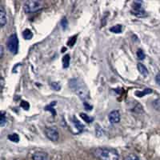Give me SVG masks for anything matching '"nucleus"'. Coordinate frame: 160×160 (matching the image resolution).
Listing matches in <instances>:
<instances>
[{
	"mask_svg": "<svg viewBox=\"0 0 160 160\" xmlns=\"http://www.w3.org/2000/svg\"><path fill=\"white\" fill-rule=\"evenodd\" d=\"M69 87L82 100L86 101L89 98V90L86 84L84 83V82L79 79H72L69 80Z\"/></svg>",
	"mask_w": 160,
	"mask_h": 160,
	"instance_id": "nucleus-1",
	"label": "nucleus"
},
{
	"mask_svg": "<svg viewBox=\"0 0 160 160\" xmlns=\"http://www.w3.org/2000/svg\"><path fill=\"white\" fill-rule=\"evenodd\" d=\"M94 155L100 160H118L119 158L118 151L110 147L97 148L94 150Z\"/></svg>",
	"mask_w": 160,
	"mask_h": 160,
	"instance_id": "nucleus-2",
	"label": "nucleus"
},
{
	"mask_svg": "<svg viewBox=\"0 0 160 160\" xmlns=\"http://www.w3.org/2000/svg\"><path fill=\"white\" fill-rule=\"evenodd\" d=\"M42 3L40 1H35V0H30L25 2L23 4V10L26 13H33L37 11L42 7Z\"/></svg>",
	"mask_w": 160,
	"mask_h": 160,
	"instance_id": "nucleus-3",
	"label": "nucleus"
},
{
	"mask_svg": "<svg viewBox=\"0 0 160 160\" xmlns=\"http://www.w3.org/2000/svg\"><path fill=\"white\" fill-rule=\"evenodd\" d=\"M7 46L9 51L11 54L13 55L17 54L18 50V39L17 35L15 34L11 35L7 39Z\"/></svg>",
	"mask_w": 160,
	"mask_h": 160,
	"instance_id": "nucleus-4",
	"label": "nucleus"
},
{
	"mask_svg": "<svg viewBox=\"0 0 160 160\" xmlns=\"http://www.w3.org/2000/svg\"><path fill=\"white\" fill-rule=\"evenodd\" d=\"M133 14H135L138 17H145L146 15V11L142 7V2H135L133 3L132 11H131Z\"/></svg>",
	"mask_w": 160,
	"mask_h": 160,
	"instance_id": "nucleus-5",
	"label": "nucleus"
},
{
	"mask_svg": "<svg viewBox=\"0 0 160 160\" xmlns=\"http://www.w3.org/2000/svg\"><path fill=\"white\" fill-rule=\"evenodd\" d=\"M45 134L46 136L53 142H57L59 140V131L55 127H46L45 130Z\"/></svg>",
	"mask_w": 160,
	"mask_h": 160,
	"instance_id": "nucleus-6",
	"label": "nucleus"
},
{
	"mask_svg": "<svg viewBox=\"0 0 160 160\" xmlns=\"http://www.w3.org/2000/svg\"><path fill=\"white\" fill-rule=\"evenodd\" d=\"M120 113L118 111H112L109 115H108V118L109 121L111 124H116L120 122Z\"/></svg>",
	"mask_w": 160,
	"mask_h": 160,
	"instance_id": "nucleus-7",
	"label": "nucleus"
},
{
	"mask_svg": "<svg viewBox=\"0 0 160 160\" xmlns=\"http://www.w3.org/2000/svg\"><path fill=\"white\" fill-rule=\"evenodd\" d=\"M7 23V14L3 7H0V26L1 27H3Z\"/></svg>",
	"mask_w": 160,
	"mask_h": 160,
	"instance_id": "nucleus-8",
	"label": "nucleus"
},
{
	"mask_svg": "<svg viewBox=\"0 0 160 160\" xmlns=\"http://www.w3.org/2000/svg\"><path fill=\"white\" fill-rule=\"evenodd\" d=\"M47 154L43 151H38V152H35L32 156L33 160H46L47 159Z\"/></svg>",
	"mask_w": 160,
	"mask_h": 160,
	"instance_id": "nucleus-9",
	"label": "nucleus"
},
{
	"mask_svg": "<svg viewBox=\"0 0 160 160\" xmlns=\"http://www.w3.org/2000/svg\"><path fill=\"white\" fill-rule=\"evenodd\" d=\"M72 121H73V124L74 126H75V128L79 131V132H82L84 130V126L81 123V122L77 119L75 117H73L72 118Z\"/></svg>",
	"mask_w": 160,
	"mask_h": 160,
	"instance_id": "nucleus-10",
	"label": "nucleus"
},
{
	"mask_svg": "<svg viewBox=\"0 0 160 160\" xmlns=\"http://www.w3.org/2000/svg\"><path fill=\"white\" fill-rule=\"evenodd\" d=\"M122 29H123L122 25L117 24L110 28V31L112 33H115V34H120V33H122Z\"/></svg>",
	"mask_w": 160,
	"mask_h": 160,
	"instance_id": "nucleus-11",
	"label": "nucleus"
},
{
	"mask_svg": "<svg viewBox=\"0 0 160 160\" xmlns=\"http://www.w3.org/2000/svg\"><path fill=\"white\" fill-rule=\"evenodd\" d=\"M138 70H139V73L143 75V76H146L148 75V70L143 63H138Z\"/></svg>",
	"mask_w": 160,
	"mask_h": 160,
	"instance_id": "nucleus-12",
	"label": "nucleus"
},
{
	"mask_svg": "<svg viewBox=\"0 0 160 160\" xmlns=\"http://www.w3.org/2000/svg\"><path fill=\"white\" fill-rule=\"evenodd\" d=\"M150 93H152V90L150 89V88H146L143 91H136L135 94L138 97H143L144 95L150 94Z\"/></svg>",
	"mask_w": 160,
	"mask_h": 160,
	"instance_id": "nucleus-13",
	"label": "nucleus"
},
{
	"mask_svg": "<svg viewBox=\"0 0 160 160\" xmlns=\"http://www.w3.org/2000/svg\"><path fill=\"white\" fill-rule=\"evenodd\" d=\"M23 38L25 39H27V40H30V39H31L32 37H33V33L31 30H29V29H26L23 31Z\"/></svg>",
	"mask_w": 160,
	"mask_h": 160,
	"instance_id": "nucleus-14",
	"label": "nucleus"
},
{
	"mask_svg": "<svg viewBox=\"0 0 160 160\" xmlns=\"http://www.w3.org/2000/svg\"><path fill=\"white\" fill-rule=\"evenodd\" d=\"M80 116H81V118L83 119L84 121L87 123H91V122H93V120H94V118L91 117V116H89V115H87V114H84V113H81L80 114Z\"/></svg>",
	"mask_w": 160,
	"mask_h": 160,
	"instance_id": "nucleus-15",
	"label": "nucleus"
},
{
	"mask_svg": "<svg viewBox=\"0 0 160 160\" xmlns=\"http://www.w3.org/2000/svg\"><path fill=\"white\" fill-rule=\"evenodd\" d=\"M70 60V58L69 55H66L63 56V68H67V67L69 66Z\"/></svg>",
	"mask_w": 160,
	"mask_h": 160,
	"instance_id": "nucleus-16",
	"label": "nucleus"
},
{
	"mask_svg": "<svg viewBox=\"0 0 160 160\" xmlns=\"http://www.w3.org/2000/svg\"><path fill=\"white\" fill-rule=\"evenodd\" d=\"M8 139L11 140V142H14V143H18L19 141V136L16 133H13L11 134L8 136Z\"/></svg>",
	"mask_w": 160,
	"mask_h": 160,
	"instance_id": "nucleus-17",
	"label": "nucleus"
},
{
	"mask_svg": "<svg viewBox=\"0 0 160 160\" xmlns=\"http://www.w3.org/2000/svg\"><path fill=\"white\" fill-rule=\"evenodd\" d=\"M95 133H96V135H97L98 137H100V136L103 135V134H104V131H103V129L100 126L97 125L96 126H95Z\"/></svg>",
	"mask_w": 160,
	"mask_h": 160,
	"instance_id": "nucleus-18",
	"label": "nucleus"
},
{
	"mask_svg": "<svg viewBox=\"0 0 160 160\" xmlns=\"http://www.w3.org/2000/svg\"><path fill=\"white\" fill-rule=\"evenodd\" d=\"M124 160H140L139 159V157L134 155V154H129L126 156L124 158Z\"/></svg>",
	"mask_w": 160,
	"mask_h": 160,
	"instance_id": "nucleus-19",
	"label": "nucleus"
},
{
	"mask_svg": "<svg viewBox=\"0 0 160 160\" xmlns=\"http://www.w3.org/2000/svg\"><path fill=\"white\" fill-rule=\"evenodd\" d=\"M76 39H77V35H75L73 37H71V38H70L69 41L67 42V45L70 47H72L74 45H75V43L76 42Z\"/></svg>",
	"mask_w": 160,
	"mask_h": 160,
	"instance_id": "nucleus-20",
	"label": "nucleus"
},
{
	"mask_svg": "<svg viewBox=\"0 0 160 160\" xmlns=\"http://www.w3.org/2000/svg\"><path fill=\"white\" fill-rule=\"evenodd\" d=\"M137 57L139 60H143L144 58H145V54L143 52V51L141 49H139L138 51H137Z\"/></svg>",
	"mask_w": 160,
	"mask_h": 160,
	"instance_id": "nucleus-21",
	"label": "nucleus"
},
{
	"mask_svg": "<svg viewBox=\"0 0 160 160\" xmlns=\"http://www.w3.org/2000/svg\"><path fill=\"white\" fill-rule=\"evenodd\" d=\"M6 122H7V118L5 117L3 112H2V114H1V120H0V126H3Z\"/></svg>",
	"mask_w": 160,
	"mask_h": 160,
	"instance_id": "nucleus-22",
	"label": "nucleus"
},
{
	"mask_svg": "<svg viewBox=\"0 0 160 160\" xmlns=\"http://www.w3.org/2000/svg\"><path fill=\"white\" fill-rule=\"evenodd\" d=\"M51 87H52L55 91H59V90H60V88H61V87H60V85H59V83H51Z\"/></svg>",
	"mask_w": 160,
	"mask_h": 160,
	"instance_id": "nucleus-23",
	"label": "nucleus"
},
{
	"mask_svg": "<svg viewBox=\"0 0 160 160\" xmlns=\"http://www.w3.org/2000/svg\"><path fill=\"white\" fill-rule=\"evenodd\" d=\"M61 24H62V27H63V30H65L67 27V25H68V23H67V20H66V18H63L61 21Z\"/></svg>",
	"mask_w": 160,
	"mask_h": 160,
	"instance_id": "nucleus-24",
	"label": "nucleus"
},
{
	"mask_svg": "<svg viewBox=\"0 0 160 160\" xmlns=\"http://www.w3.org/2000/svg\"><path fill=\"white\" fill-rule=\"evenodd\" d=\"M21 107L23 108L24 110H27V111L28 109H29V107H30V105H29V103H28V102L22 101Z\"/></svg>",
	"mask_w": 160,
	"mask_h": 160,
	"instance_id": "nucleus-25",
	"label": "nucleus"
},
{
	"mask_svg": "<svg viewBox=\"0 0 160 160\" xmlns=\"http://www.w3.org/2000/svg\"><path fill=\"white\" fill-rule=\"evenodd\" d=\"M155 81H156L157 84L160 86V73L157 74L156 77H155Z\"/></svg>",
	"mask_w": 160,
	"mask_h": 160,
	"instance_id": "nucleus-26",
	"label": "nucleus"
},
{
	"mask_svg": "<svg viewBox=\"0 0 160 160\" xmlns=\"http://www.w3.org/2000/svg\"><path fill=\"white\" fill-rule=\"evenodd\" d=\"M3 46H1V55H0L1 58H3Z\"/></svg>",
	"mask_w": 160,
	"mask_h": 160,
	"instance_id": "nucleus-27",
	"label": "nucleus"
}]
</instances>
